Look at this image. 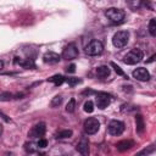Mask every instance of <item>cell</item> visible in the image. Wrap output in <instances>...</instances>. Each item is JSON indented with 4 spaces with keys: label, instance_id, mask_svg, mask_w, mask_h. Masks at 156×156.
<instances>
[{
    "label": "cell",
    "instance_id": "cell-1",
    "mask_svg": "<svg viewBox=\"0 0 156 156\" xmlns=\"http://www.w3.org/2000/svg\"><path fill=\"white\" fill-rule=\"evenodd\" d=\"M105 16L107 17V20L113 23V24H121L124 18H126V13L123 10L121 9H116V7H110L105 11Z\"/></svg>",
    "mask_w": 156,
    "mask_h": 156
},
{
    "label": "cell",
    "instance_id": "cell-2",
    "mask_svg": "<svg viewBox=\"0 0 156 156\" xmlns=\"http://www.w3.org/2000/svg\"><path fill=\"white\" fill-rule=\"evenodd\" d=\"M143 56H144V54H143V51L140 49H133V50H130L124 56L123 62L127 63V65H135V63H138V62L141 61Z\"/></svg>",
    "mask_w": 156,
    "mask_h": 156
},
{
    "label": "cell",
    "instance_id": "cell-3",
    "mask_svg": "<svg viewBox=\"0 0 156 156\" xmlns=\"http://www.w3.org/2000/svg\"><path fill=\"white\" fill-rule=\"evenodd\" d=\"M129 40V33L127 30H119L117 33H115L113 38H112V43L116 48H123L127 45Z\"/></svg>",
    "mask_w": 156,
    "mask_h": 156
},
{
    "label": "cell",
    "instance_id": "cell-4",
    "mask_svg": "<svg viewBox=\"0 0 156 156\" xmlns=\"http://www.w3.org/2000/svg\"><path fill=\"white\" fill-rule=\"evenodd\" d=\"M104 50V45L100 40H91L87 46H85V52L90 56L100 55Z\"/></svg>",
    "mask_w": 156,
    "mask_h": 156
},
{
    "label": "cell",
    "instance_id": "cell-5",
    "mask_svg": "<svg viewBox=\"0 0 156 156\" xmlns=\"http://www.w3.org/2000/svg\"><path fill=\"white\" fill-rule=\"evenodd\" d=\"M100 128V123L96 118L90 117L84 121V132L87 134H95Z\"/></svg>",
    "mask_w": 156,
    "mask_h": 156
},
{
    "label": "cell",
    "instance_id": "cell-6",
    "mask_svg": "<svg viewBox=\"0 0 156 156\" xmlns=\"http://www.w3.org/2000/svg\"><path fill=\"white\" fill-rule=\"evenodd\" d=\"M107 129H108V133L111 135H121L124 132V123L121 122V121L113 119L108 123Z\"/></svg>",
    "mask_w": 156,
    "mask_h": 156
},
{
    "label": "cell",
    "instance_id": "cell-7",
    "mask_svg": "<svg viewBox=\"0 0 156 156\" xmlns=\"http://www.w3.org/2000/svg\"><path fill=\"white\" fill-rule=\"evenodd\" d=\"M77 56H78V49H77L76 44H73V43L66 45L65 49L62 50V57L65 60H73Z\"/></svg>",
    "mask_w": 156,
    "mask_h": 156
},
{
    "label": "cell",
    "instance_id": "cell-8",
    "mask_svg": "<svg viewBox=\"0 0 156 156\" xmlns=\"http://www.w3.org/2000/svg\"><path fill=\"white\" fill-rule=\"evenodd\" d=\"M95 101H96V105L99 108H106L110 102H111V96L106 93H98L96 94V98H95Z\"/></svg>",
    "mask_w": 156,
    "mask_h": 156
},
{
    "label": "cell",
    "instance_id": "cell-9",
    "mask_svg": "<svg viewBox=\"0 0 156 156\" xmlns=\"http://www.w3.org/2000/svg\"><path fill=\"white\" fill-rule=\"evenodd\" d=\"M133 77H134L135 79L140 80V82H146V80L150 79V73H149V71H147L146 68L139 67V68H136L135 71H133Z\"/></svg>",
    "mask_w": 156,
    "mask_h": 156
},
{
    "label": "cell",
    "instance_id": "cell-10",
    "mask_svg": "<svg viewBox=\"0 0 156 156\" xmlns=\"http://www.w3.org/2000/svg\"><path fill=\"white\" fill-rule=\"evenodd\" d=\"M45 130H46V127H45V123H38V124H35L33 128H32V130L29 132V136L30 138H39V136H43L44 134H45Z\"/></svg>",
    "mask_w": 156,
    "mask_h": 156
},
{
    "label": "cell",
    "instance_id": "cell-11",
    "mask_svg": "<svg viewBox=\"0 0 156 156\" xmlns=\"http://www.w3.org/2000/svg\"><path fill=\"white\" fill-rule=\"evenodd\" d=\"M43 60H44V62H45V63H50V65H54V63H57V62L61 60V57H60V55H58V54L49 51V52L44 54V56H43Z\"/></svg>",
    "mask_w": 156,
    "mask_h": 156
},
{
    "label": "cell",
    "instance_id": "cell-12",
    "mask_svg": "<svg viewBox=\"0 0 156 156\" xmlns=\"http://www.w3.org/2000/svg\"><path fill=\"white\" fill-rule=\"evenodd\" d=\"M77 150L78 152H80L82 155H88L89 154V146H88V140L87 139H82L78 145H77Z\"/></svg>",
    "mask_w": 156,
    "mask_h": 156
},
{
    "label": "cell",
    "instance_id": "cell-13",
    "mask_svg": "<svg viewBox=\"0 0 156 156\" xmlns=\"http://www.w3.org/2000/svg\"><path fill=\"white\" fill-rule=\"evenodd\" d=\"M132 146H134V143L132 140H122L119 143H117V149L119 151H126V150H129Z\"/></svg>",
    "mask_w": 156,
    "mask_h": 156
},
{
    "label": "cell",
    "instance_id": "cell-14",
    "mask_svg": "<svg viewBox=\"0 0 156 156\" xmlns=\"http://www.w3.org/2000/svg\"><path fill=\"white\" fill-rule=\"evenodd\" d=\"M110 74V68L107 66H100L96 68V76L99 78H106Z\"/></svg>",
    "mask_w": 156,
    "mask_h": 156
},
{
    "label": "cell",
    "instance_id": "cell-15",
    "mask_svg": "<svg viewBox=\"0 0 156 156\" xmlns=\"http://www.w3.org/2000/svg\"><path fill=\"white\" fill-rule=\"evenodd\" d=\"M15 62L20 63V65H21L22 67H24V68H33V67H35L34 61H33L32 58H27V60H15Z\"/></svg>",
    "mask_w": 156,
    "mask_h": 156
},
{
    "label": "cell",
    "instance_id": "cell-16",
    "mask_svg": "<svg viewBox=\"0 0 156 156\" xmlns=\"http://www.w3.org/2000/svg\"><path fill=\"white\" fill-rule=\"evenodd\" d=\"M49 82H51V83H54L56 87H58V85H61V84L65 82V77L61 76V74H55V76H52L51 78H49Z\"/></svg>",
    "mask_w": 156,
    "mask_h": 156
},
{
    "label": "cell",
    "instance_id": "cell-17",
    "mask_svg": "<svg viewBox=\"0 0 156 156\" xmlns=\"http://www.w3.org/2000/svg\"><path fill=\"white\" fill-rule=\"evenodd\" d=\"M135 123H136V130L138 133H143L144 132V119L140 115H138L135 117Z\"/></svg>",
    "mask_w": 156,
    "mask_h": 156
},
{
    "label": "cell",
    "instance_id": "cell-18",
    "mask_svg": "<svg viewBox=\"0 0 156 156\" xmlns=\"http://www.w3.org/2000/svg\"><path fill=\"white\" fill-rule=\"evenodd\" d=\"M128 5L132 10H138L143 5V0H128Z\"/></svg>",
    "mask_w": 156,
    "mask_h": 156
},
{
    "label": "cell",
    "instance_id": "cell-19",
    "mask_svg": "<svg viewBox=\"0 0 156 156\" xmlns=\"http://www.w3.org/2000/svg\"><path fill=\"white\" fill-rule=\"evenodd\" d=\"M72 136V130L69 129H65V130H61L56 134V138L57 139H66V138H69Z\"/></svg>",
    "mask_w": 156,
    "mask_h": 156
},
{
    "label": "cell",
    "instance_id": "cell-20",
    "mask_svg": "<svg viewBox=\"0 0 156 156\" xmlns=\"http://www.w3.org/2000/svg\"><path fill=\"white\" fill-rule=\"evenodd\" d=\"M149 32L152 37L156 35V20L155 18H151L149 22Z\"/></svg>",
    "mask_w": 156,
    "mask_h": 156
},
{
    "label": "cell",
    "instance_id": "cell-21",
    "mask_svg": "<svg viewBox=\"0 0 156 156\" xmlns=\"http://www.w3.org/2000/svg\"><path fill=\"white\" fill-rule=\"evenodd\" d=\"M84 111L88 112V113H91V112L94 111V104H93V101L88 100V101L84 104Z\"/></svg>",
    "mask_w": 156,
    "mask_h": 156
},
{
    "label": "cell",
    "instance_id": "cell-22",
    "mask_svg": "<svg viewBox=\"0 0 156 156\" xmlns=\"http://www.w3.org/2000/svg\"><path fill=\"white\" fill-rule=\"evenodd\" d=\"M61 102H62V96H61V95H56V96L51 100V104H50V105H51L52 107H56V106H58Z\"/></svg>",
    "mask_w": 156,
    "mask_h": 156
},
{
    "label": "cell",
    "instance_id": "cell-23",
    "mask_svg": "<svg viewBox=\"0 0 156 156\" xmlns=\"http://www.w3.org/2000/svg\"><path fill=\"white\" fill-rule=\"evenodd\" d=\"M74 107H76V100L74 99H71L66 106V111L67 112H73L74 111Z\"/></svg>",
    "mask_w": 156,
    "mask_h": 156
},
{
    "label": "cell",
    "instance_id": "cell-24",
    "mask_svg": "<svg viewBox=\"0 0 156 156\" xmlns=\"http://www.w3.org/2000/svg\"><path fill=\"white\" fill-rule=\"evenodd\" d=\"M24 149H26V151H27V152H34L37 147L34 146V144H33V143H27V144L24 145Z\"/></svg>",
    "mask_w": 156,
    "mask_h": 156
},
{
    "label": "cell",
    "instance_id": "cell-25",
    "mask_svg": "<svg viewBox=\"0 0 156 156\" xmlns=\"http://www.w3.org/2000/svg\"><path fill=\"white\" fill-rule=\"evenodd\" d=\"M111 66H112V67L115 68V71H116V73H118L119 76H126V74H124V72H123V71L121 69V67H119V66H117V65H116V63H113V62L111 63Z\"/></svg>",
    "mask_w": 156,
    "mask_h": 156
},
{
    "label": "cell",
    "instance_id": "cell-26",
    "mask_svg": "<svg viewBox=\"0 0 156 156\" xmlns=\"http://www.w3.org/2000/svg\"><path fill=\"white\" fill-rule=\"evenodd\" d=\"M37 146L38 147H46L48 146V140L46 139H39L38 143H37Z\"/></svg>",
    "mask_w": 156,
    "mask_h": 156
},
{
    "label": "cell",
    "instance_id": "cell-27",
    "mask_svg": "<svg viewBox=\"0 0 156 156\" xmlns=\"http://www.w3.org/2000/svg\"><path fill=\"white\" fill-rule=\"evenodd\" d=\"M67 83L69 84V85H74V84H78V83H80V79H78V78H67Z\"/></svg>",
    "mask_w": 156,
    "mask_h": 156
},
{
    "label": "cell",
    "instance_id": "cell-28",
    "mask_svg": "<svg viewBox=\"0 0 156 156\" xmlns=\"http://www.w3.org/2000/svg\"><path fill=\"white\" fill-rule=\"evenodd\" d=\"M74 71H76V65L72 63V65H69V66L67 67V72H68V73H73Z\"/></svg>",
    "mask_w": 156,
    "mask_h": 156
},
{
    "label": "cell",
    "instance_id": "cell-29",
    "mask_svg": "<svg viewBox=\"0 0 156 156\" xmlns=\"http://www.w3.org/2000/svg\"><path fill=\"white\" fill-rule=\"evenodd\" d=\"M2 67H4V62H2V61H0V71L2 69Z\"/></svg>",
    "mask_w": 156,
    "mask_h": 156
},
{
    "label": "cell",
    "instance_id": "cell-30",
    "mask_svg": "<svg viewBox=\"0 0 156 156\" xmlns=\"http://www.w3.org/2000/svg\"><path fill=\"white\" fill-rule=\"evenodd\" d=\"M1 133H2V126L0 124V134H1Z\"/></svg>",
    "mask_w": 156,
    "mask_h": 156
}]
</instances>
